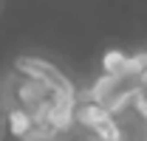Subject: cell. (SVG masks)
Instances as JSON below:
<instances>
[{"label":"cell","instance_id":"6da1fadb","mask_svg":"<svg viewBox=\"0 0 147 141\" xmlns=\"http://www.w3.org/2000/svg\"><path fill=\"white\" fill-rule=\"evenodd\" d=\"M6 90V136L3 138H51L74 116V90L51 65L20 59L3 79Z\"/></svg>","mask_w":147,"mask_h":141},{"label":"cell","instance_id":"7a4b0ae2","mask_svg":"<svg viewBox=\"0 0 147 141\" xmlns=\"http://www.w3.org/2000/svg\"><path fill=\"white\" fill-rule=\"evenodd\" d=\"M6 116H9V105H6V90L0 82V138L6 136Z\"/></svg>","mask_w":147,"mask_h":141}]
</instances>
